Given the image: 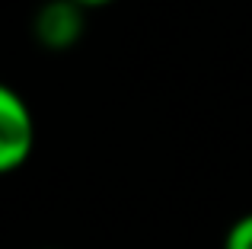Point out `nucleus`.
<instances>
[{"label": "nucleus", "mask_w": 252, "mask_h": 249, "mask_svg": "<svg viewBox=\"0 0 252 249\" xmlns=\"http://www.w3.org/2000/svg\"><path fill=\"white\" fill-rule=\"evenodd\" d=\"M74 3H80L86 10V6H105V3H112V0H74Z\"/></svg>", "instance_id": "4"}, {"label": "nucleus", "mask_w": 252, "mask_h": 249, "mask_svg": "<svg viewBox=\"0 0 252 249\" xmlns=\"http://www.w3.org/2000/svg\"><path fill=\"white\" fill-rule=\"evenodd\" d=\"M35 144V124L23 96L13 90H0V169L13 173L32 154Z\"/></svg>", "instance_id": "1"}, {"label": "nucleus", "mask_w": 252, "mask_h": 249, "mask_svg": "<svg viewBox=\"0 0 252 249\" xmlns=\"http://www.w3.org/2000/svg\"><path fill=\"white\" fill-rule=\"evenodd\" d=\"M35 35L45 48L64 51L83 35V6L74 0H51L35 16Z\"/></svg>", "instance_id": "2"}, {"label": "nucleus", "mask_w": 252, "mask_h": 249, "mask_svg": "<svg viewBox=\"0 0 252 249\" xmlns=\"http://www.w3.org/2000/svg\"><path fill=\"white\" fill-rule=\"evenodd\" d=\"M223 249H252V214L240 218V220H236V224L227 230Z\"/></svg>", "instance_id": "3"}]
</instances>
